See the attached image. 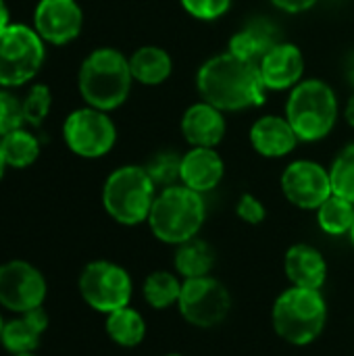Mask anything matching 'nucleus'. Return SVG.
<instances>
[{"instance_id":"1","label":"nucleus","mask_w":354,"mask_h":356,"mask_svg":"<svg viewBox=\"0 0 354 356\" xmlns=\"http://www.w3.org/2000/svg\"><path fill=\"white\" fill-rule=\"evenodd\" d=\"M196 88L204 102L219 111H242L259 106L265 100V86L259 65L232 52L209 58L196 75Z\"/></svg>"},{"instance_id":"2","label":"nucleus","mask_w":354,"mask_h":356,"mask_svg":"<svg viewBox=\"0 0 354 356\" xmlns=\"http://www.w3.org/2000/svg\"><path fill=\"white\" fill-rule=\"evenodd\" d=\"M79 94L88 106L104 113L119 108L131 90L129 58L115 48H96L79 67Z\"/></svg>"},{"instance_id":"3","label":"nucleus","mask_w":354,"mask_h":356,"mask_svg":"<svg viewBox=\"0 0 354 356\" xmlns=\"http://www.w3.org/2000/svg\"><path fill=\"white\" fill-rule=\"evenodd\" d=\"M207 217L202 194L182 186H169L163 188L161 194H156L148 225L154 238H159L165 244L179 246L200 232Z\"/></svg>"},{"instance_id":"4","label":"nucleus","mask_w":354,"mask_h":356,"mask_svg":"<svg viewBox=\"0 0 354 356\" xmlns=\"http://www.w3.org/2000/svg\"><path fill=\"white\" fill-rule=\"evenodd\" d=\"M271 321L282 340L294 346H307L321 336L328 321V305L319 290L292 286L275 298Z\"/></svg>"},{"instance_id":"5","label":"nucleus","mask_w":354,"mask_h":356,"mask_svg":"<svg viewBox=\"0 0 354 356\" xmlns=\"http://www.w3.org/2000/svg\"><path fill=\"white\" fill-rule=\"evenodd\" d=\"M286 119L303 142L323 140L336 125L338 100L336 92L321 79H307L292 88Z\"/></svg>"},{"instance_id":"6","label":"nucleus","mask_w":354,"mask_h":356,"mask_svg":"<svg viewBox=\"0 0 354 356\" xmlns=\"http://www.w3.org/2000/svg\"><path fill=\"white\" fill-rule=\"evenodd\" d=\"M156 186L144 167L125 165L115 169L102 188V204L106 213L121 225H138L148 221Z\"/></svg>"},{"instance_id":"7","label":"nucleus","mask_w":354,"mask_h":356,"mask_svg":"<svg viewBox=\"0 0 354 356\" xmlns=\"http://www.w3.org/2000/svg\"><path fill=\"white\" fill-rule=\"evenodd\" d=\"M44 63V40L33 27L8 23L0 31V86L17 88L31 81Z\"/></svg>"},{"instance_id":"8","label":"nucleus","mask_w":354,"mask_h":356,"mask_svg":"<svg viewBox=\"0 0 354 356\" xmlns=\"http://www.w3.org/2000/svg\"><path fill=\"white\" fill-rule=\"evenodd\" d=\"M79 294L88 307L108 315L129 307L131 277L123 267L111 261H94L86 265L79 275Z\"/></svg>"},{"instance_id":"9","label":"nucleus","mask_w":354,"mask_h":356,"mask_svg":"<svg viewBox=\"0 0 354 356\" xmlns=\"http://www.w3.org/2000/svg\"><path fill=\"white\" fill-rule=\"evenodd\" d=\"M177 309L190 325L211 330L227 317L232 296L227 288L211 275L184 280Z\"/></svg>"},{"instance_id":"10","label":"nucleus","mask_w":354,"mask_h":356,"mask_svg":"<svg viewBox=\"0 0 354 356\" xmlns=\"http://www.w3.org/2000/svg\"><path fill=\"white\" fill-rule=\"evenodd\" d=\"M63 138L71 152L83 159L104 156L117 142L113 119L94 106L73 111L63 125Z\"/></svg>"},{"instance_id":"11","label":"nucleus","mask_w":354,"mask_h":356,"mask_svg":"<svg viewBox=\"0 0 354 356\" xmlns=\"http://www.w3.org/2000/svg\"><path fill=\"white\" fill-rule=\"evenodd\" d=\"M46 280L33 265L25 261H8L0 265V305L13 313L42 309L46 298Z\"/></svg>"},{"instance_id":"12","label":"nucleus","mask_w":354,"mask_h":356,"mask_svg":"<svg viewBox=\"0 0 354 356\" xmlns=\"http://www.w3.org/2000/svg\"><path fill=\"white\" fill-rule=\"evenodd\" d=\"M282 192L294 207L317 211L334 194L330 171L315 161H294L282 173Z\"/></svg>"},{"instance_id":"13","label":"nucleus","mask_w":354,"mask_h":356,"mask_svg":"<svg viewBox=\"0 0 354 356\" xmlns=\"http://www.w3.org/2000/svg\"><path fill=\"white\" fill-rule=\"evenodd\" d=\"M83 25V13L75 0H40L33 10V29L54 46L73 42Z\"/></svg>"},{"instance_id":"14","label":"nucleus","mask_w":354,"mask_h":356,"mask_svg":"<svg viewBox=\"0 0 354 356\" xmlns=\"http://www.w3.org/2000/svg\"><path fill=\"white\" fill-rule=\"evenodd\" d=\"M259 73L267 90H290L300 83L305 73V56L296 44L280 42L275 44L259 63Z\"/></svg>"},{"instance_id":"15","label":"nucleus","mask_w":354,"mask_h":356,"mask_svg":"<svg viewBox=\"0 0 354 356\" xmlns=\"http://www.w3.org/2000/svg\"><path fill=\"white\" fill-rule=\"evenodd\" d=\"M223 173H225V165L215 148L194 146L182 156L179 181L198 194L217 188L219 181L223 179Z\"/></svg>"},{"instance_id":"16","label":"nucleus","mask_w":354,"mask_h":356,"mask_svg":"<svg viewBox=\"0 0 354 356\" xmlns=\"http://www.w3.org/2000/svg\"><path fill=\"white\" fill-rule=\"evenodd\" d=\"M182 134L186 142L202 148H215L225 136V117L223 111L209 102L192 104L182 117Z\"/></svg>"},{"instance_id":"17","label":"nucleus","mask_w":354,"mask_h":356,"mask_svg":"<svg viewBox=\"0 0 354 356\" xmlns=\"http://www.w3.org/2000/svg\"><path fill=\"white\" fill-rule=\"evenodd\" d=\"M250 144L261 156L280 159L296 148L298 136L288 119L277 115H265L250 127Z\"/></svg>"},{"instance_id":"18","label":"nucleus","mask_w":354,"mask_h":356,"mask_svg":"<svg viewBox=\"0 0 354 356\" xmlns=\"http://www.w3.org/2000/svg\"><path fill=\"white\" fill-rule=\"evenodd\" d=\"M284 269L292 286L307 290H321L328 277V263L323 254L309 244H294L288 248Z\"/></svg>"},{"instance_id":"19","label":"nucleus","mask_w":354,"mask_h":356,"mask_svg":"<svg viewBox=\"0 0 354 356\" xmlns=\"http://www.w3.org/2000/svg\"><path fill=\"white\" fill-rule=\"evenodd\" d=\"M17 315L19 317L4 323L0 342L4 346V350H8L10 355L33 353L40 344L42 334L48 327V317L42 309L17 313Z\"/></svg>"},{"instance_id":"20","label":"nucleus","mask_w":354,"mask_h":356,"mask_svg":"<svg viewBox=\"0 0 354 356\" xmlns=\"http://www.w3.org/2000/svg\"><path fill=\"white\" fill-rule=\"evenodd\" d=\"M280 44L277 40V29L273 23L265 19H252L248 21L240 31H236L230 38V48L227 52L259 65L261 58L275 46Z\"/></svg>"},{"instance_id":"21","label":"nucleus","mask_w":354,"mask_h":356,"mask_svg":"<svg viewBox=\"0 0 354 356\" xmlns=\"http://www.w3.org/2000/svg\"><path fill=\"white\" fill-rule=\"evenodd\" d=\"M129 69L136 81L144 86H159L171 75L173 60L169 52L159 46H142L129 56Z\"/></svg>"},{"instance_id":"22","label":"nucleus","mask_w":354,"mask_h":356,"mask_svg":"<svg viewBox=\"0 0 354 356\" xmlns=\"http://www.w3.org/2000/svg\"><path fill=\"white\" fill-rule=\"evenodd\" d=\"M215 265V250L200 238H192L177 246L175 252V271L184 280L204 277Z\"/></svg>"},{"instance_id":"23","label":"nucleus","mask_w":354,"mask_h":356,"mask_svg":"<svg viewBox=\"0 0 354 356\" xmlns=\"http://www.w3.org/2000/svg\"><path fill=\"white\" fill-rule=\"evenodd\" d=\"M106 334L117 346L136 348L142 344L146 336L144 317L136 309H129V307L113 311L106 315Z\"/></svg>"},{"instance_id":"24","label":"nucleus","mask_w":354,"mask_h":356,"mask_svg":"<svg viewBox=\"0 0 354 356\" xmlns=\"http://www.w3.org/2000/svg\"><path fill=\"white\" fill-rule=\"evenodd\" d=\"M0 148L6 161V167L25 169L35 163L40 156V142L35 136H31L27 129L19 127L6 136L0 138Z\"/></svg>"},{"instance_id":"25","label":"nucleus","mask_w":354,"mask_h":356,"mask_svg":"<svg viewBox=\"0 0 354 356\" xmlns=\"http://www.w3.org/2000/svg\"><path fill=\"white\" fill-rule=\"evenodd\" d=\"M317 221H319V227L330 236L351 234L354 225V204L342 196L332 194L317 209Z\"/></svg>"},{"instance_id":"26","label":"nucleus","mask_w":354,"mask_h":356,"mask_svg":"<svg viewBox=\"0 0 354 356\" xmlns=\"http://www.w3.org/2000/svg\"><path fill=\"white\" fill-rule=\"evenodd\" d=\"M182 284L184 282H179L169 271H154L144 282V288H142L144 300L156 311L169 309L171 305H177L179 294H182Z\"/></svg>"},{"instance_id":"27","label":"nucleus","mask_w":354,"mask_h":356,"mask_svg":"<svg viewBox=\"0 0 354 356\" xmlns=\"http://www.w3.org/2000/svg\"><path fill=\"white\" fill-rule=\"evenodd\" d=\"M332 192L354 204V144H348L332 163Z\"/></svg>"},{"instance_id":"28","label":"nucleus","mask_w":354,"mask_h":356,"mask_svg":"<svg viewBox=\"0 0 354 356\" xmlns=\"http://www.w3.org/2000/svg\"><path fill=\"white\" fill-rule=\"evenodd\" d=\"M52 106V94L50 88L44 83H35L31 86V90L27 92V96L21 100V108H23V121L38 127L44 123V119L48 117Z\"/></svg>"},{"instance_id":"29","label":"nucleus","mask_w":354,"mask_h":356,"mask_svg":"<svg viewBox=\"0 0 354 356\" xmlns=\"http://www.w3.org/2000/svg\"><path fill=\"white\" fill-rule=\"evenodd\" d=\"M179 167H182V156H177L175 152H159L144 169L148 171L154 186L169 188L175 186V181L179 179Z\"/></svg>"},{"instance_id":"30","label":"nucleus","mask_w":354,"mask_h":356,"mask_svg":"<svg viewBox=\"0 0 354 356\" xmlns=\"http://www.w3.org/2000/svg\"><path fill=\"white\" fill-rule=\"evenodd\" d=\"M23 108L21 100H17L10 92L0 90V138L19 129L23 125Z\"/></svg>"},{"instance_id":"31","label":"nucleus","mask_w":354,"mask_h":356,"mask_svg":"<svg viewBox=\"0 0 354 356\" xmlns=\"http://www.w3.org/2000/svg\"><path fill=\"white\" fill-rule=\"evenodd\" d=\"M179 2L188 15H192L194 19H200V21L219 19L232 6V0H179Z\"/></svg>"},{"instance_id":"32","label":"nucleus","mask_w":354,"mask_h":356,"mask_svg":"<svg viewBox=\"0 0 354 356\" xmlns=\"http://www.w3.org/2000/svg\"><path fill=\"white\" fill-rule=\"evenodd\" d=\"M236 213H238V217H240L242 221H246V223H250V225L263 223V221H265V215H267L263 202H261L257 196H252V194H242V196H240V200H238V204H236Z\"/></svg>"},{"instance_id":"33","label":"nucleus","mask_w":354,"mask_h":356,"mask_svg":"<svg viewBox=\"0 0 354 356\" xmlns=\"http://www.w3.org/2000/svg\"><path fill=\"white\" fill-rule=\"evenodd\" d=\"M271 2L286 13H303L313 8L319 0H271Z\"/></svg>"},{"instance_id":"34","label":"nucleus","mask_w":354,"mask_h":356,"mask_svg":"<svg viewBox=\"0 0 354 356\" xmlns=\"http://www.w3.org/2000/svg\"><path fill=\"white\" fill-rule=\"evenodd\" d=\"M8 17H10V15H8V6H6V2H4V0H0V31L10 23V21H8Z\"/></svg>"},{"instance_id":"35","label":"nucleus","mask_w":354,"mask_h":356,"mask_svg":"<svg viewBox=\"0 0 354 356\" xmlns=\"http://www.w3.org/2000/svg\"><path fill=\"white\" fill-rule=\"evenodd\" d=\"M346 121H348V125L354 127V94L351 96L348 104H346Z\"/></svg>"},{"instance_id":"36","label":"nucleus","mask_w":354,"mask_h":356,"mask_svg":"<svg viewBox=\"0 0 354 356\" xmlns=\"http://www.w3.org/2000/svg\"><path fill=\"white\" fill-rule=\"evenodd\" d=\"M346 73H348V79L354 83V54L351 56V63H348V67H346Z\"/></svg>"},{"instance_id":"37","label":"nucleus","mask_w":354,"mask_h":356,"mask_svg":"<svg viewBox=\"0 0 354 356\" xmlns=\"http://www.w3.org/2000/svg\"><path fill=\"white\" fill-rule=\"evenodd\" d=\"M4 169H6V161H4V154H2V148H0V179L4 175Z\"/></svg>"},{"instance_id":"38","label":"nucleus","mask_w":354,"mask_h":356,"mask_svg":"<svg viewBox=\"0 0 354 356\" xmlns=\"http://www.w3.org/2000/svg\"><path fill=\"white\" fill-rule=\"evenodd\" d=\"M13 356H35L33 353H23V355H13Z\"/></svg>"},{"instance_id":"39","label":"nucleus","mask_w":354,"mask_h":356,"mask_svg":"<svg viewBox=\"0 0 354 356\" xmlns=\"http://www.w3.org/2000/svg\"><path fill=\"white\" fill-rule=\"evenodd\" d=\"M2 327H4V321H2V317H0V336H2Z\"/></svg>"},{"instance_id":"40","label":"nucleus","mask_w":354,"mask_h":356,"mask_svg":"<svg viewBox=\"0 0 354 356\" xmlns=\"http://www.w3.org/2000/svg\"><path fill=\"white\" fill-rule=\"evenodd\" d=\"M351 240H353V244H354V225H353V229H351Z\"/></svg>"},{"instance_id":"41","label":"nucleus","mask_w":354,"mask_h":356,"mask_svg":"<svg viewBox=\"0 0 354 356\" xmlns=\"http://www.w3.org/2000/svg\"><path fill=\"white\" fill-rule=\"evenodd\" d=\"M163 356H182V355H163Z\"/></svg>"}]
</instances>
